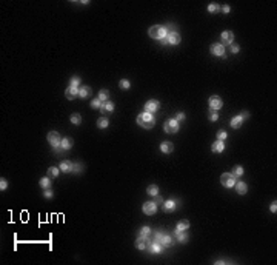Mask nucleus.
<instances>
[{"label": "nucleus", "instance_id": "f257e3e1", "mask_svg": "<svg viewBox=\"0 0 277 265\" xmlns=\"http://www.w3.org/2000/svg\"><path fill=\"white\" fill-rule=\"evenodd\" d=\"M137 123H139L142 128L149 130V128H152V127L156 125V119H154L152 113H146V111H143L142 114H139V117H137Z\"/></svg>", "mask_w": 277, "mask_h": 265}, {"label": "nucleus", "instance_id": "f03ea898", "mask_svg": "<svg viewBox=\"0 0 277 265\" xmlns=\"http://www.w3.org/2000/svg\"><path fill=\"white\" fill-rule=\"evenodd\" d=\"M148 34L152 39H157V40H162L163 37L168 36V28L165 25H154L148 29Z\"/></svg>", "mask_w": 277, "mask_h": 265}, {"label": "nucleus", "instance_id": "7ed1b4c3", "mask_svg": "<svg viewBox=\"0 0 277 265\" xmlns=\"http://www.w3.org/2000/svg\"><path fill=\"white\" fill-rule=\"evenodd\" d=\"M236 176H233V173H223L220 176V184L226 188H233L236 185Z\"/></svg>", "mask_w": 277, "mask_h": 265}, {"label": "nucleus", "instance_id": "20e7f679", "mask_svg": "<svg viewBox=\"0 0 277 265\" xmlns=\"http://www.w3.org/2000/svg\"><path fill=\"white\" fill-rule=\"evenodd\" d=\"M163 128H165V132H168V134H176L179 131V122L176 119H168L163 125Z\"/></svg>", "mask_w": 277, "mask_h": 265}, {"label": "nucleus", "instance_id": "39448f33", "mask_svg": "<svg viewBox=\"0 0 277 265\" xmlns=\"http://www.w3.org/2000/svg\"><path fill=\"white\" fill-rule=\"evenodd\" d=\"M46 139H48V142H49V143L53 145V148H57V147H60L62 137H60V134H59L57 131H51V132H48Z\"/></svg>", "mask_w": 277, "mask_h": 265}, {"label": "nucleus", "instance_id": "423d86ee", "mask_svg": "<svg viewBox=\"0 0 277 265\" xmlns=\"http://www.w3.org/2000/svg\"><path fill=\"white\" fill-rule=\"evenodd\" d=\"M166 39H168V43H169L171 46L179 45V43H180V40H182L180 34H179V33H176V31H168V36H166Z\"/></svg>", "mask_w": 277, "mask_h": 265}, {"label": "nucleus", "instance_id": "0eeeda50", "mask_svg": "<svg viewBox=\"0 0 277 265\" xmlns=\"http://www.w3.org/2000/svg\"><path fill=\"white\" fill-rule=\"evenodd\" d=\"M208 103H209V108H211V110H214V111L220 110L222 105H223V102H222V99L219 97V96H211V97H209V100H208Z\"/></svg>", "mask_w": 277, "mask_h": 265}, {"label": "nucleus", "instance_id": "6e6552de", "mask_svg": "<svg viewBox=\"0 0 277 265\" xmlns=\"http://www.w3.org/2000/svg\"><path fill=\"white\" fill-rule=\"evenodd\" d=\"M159 108H160V103H159V100H154V99H151V100H148L146 103H145V111H146V113H156Z\"/></svg>", "mask_w": 277, "mask_h": 265}, {"label": "nucleus", "instance_id": "1a4fd4ad", "mask_svg": "<svg viewBox=\"0 0 277 265\" xmlns=\"http://www.w3.org/2000/svg\"><path fill=\"white\" fill-rule=\"evenodd\" d=\"M142 210H143V213L148 214V216L156 214V211H157V204H156V202H145L143 207H142Z\"/></svg>", "mask_w": 277, "mask_h": 265}, {"label": "nucleus", "instance_id": "9d476101", "mask_svg": "<svg viewBox=\"0 0 277 265\" xmlns=\"http://www.w3.org/2000/svg\"><path fill=\"white\" fill-rule=\"evenodd\" d=\"M211 54L216 57H223L225 56V45H222V43L213 45V46H211Z\"/></svg>", "mask_w": 277, "mask_h": 265}, {"label": "nucleus", "instance_id": "9b49d317", "mask_svg": "<svg viewBox=\"0 0 277 265\" xmlns=\"http://www.w3.org/2000/svg\"><path fill=\"white\" fill-rule=\"evenodd\" d=\"M149 244H151V242L146 239V236H139L134 245H136V248H137V250H145L146 247H149Z\"/></svg>", "mask_w": 277, "mask_h": 265}, {"label": "nucleus", "instance_id": "f8f14e48", "mask_svg": "<svg viewBox=\"0 0 277 265\" xmlns=\"http://www.w3.org/2000/svg\"><path fill=\"white\" fill-rule=\"evenodd\" d=\"M65 96H66V99L68 100H73V99H75L77 96H79V88L77 86H68L66 88V91H65Z\"/></svg>", "mask_w": 277, "mask_h": 265}, {"label": "nucleus", "instance_id": "ddd939ff", "mask_svg": "<svg viewBox=\"0 0 277 265\" xmlns=\"http://www.w3.org/2000/svg\"><path fill=\"white\" fill-rule=\"evenodd\" d=\"M220 37H222V42H223L225 45H231L233 40H234V34H233V31H223Z\"/></svg>", "mask_w": 277, "mask_h": 265}, {"label": "nucleus", "instance_id": "4468645a", "mask_svg": "<svg viewBox=\"0 0 277 265\" xmlns=\"http://www.w3.org/2000/svg\"><path fill=\"white\" fill-rule=\"evenodd\" d=\"M59 168H60V171H63V173H71L73 168H74V165L69 162V160H62Z\"/></svg>", "mask_w": 277, "mask_h": 265}, {"label": "nucleus", "instance_id": "2eb2a0df", "mask_svg": "<svg viewBox=\"0 0 277 265\" xmlns=\"http://www.w3.org/2000/svg\"><path fill=\"white\" fill-rule=\"evenodd\" d=\"M211 150H213V153H222L223 150H225V142L223 140H216L214 143H213V147H211Z\"/></svg>", "mask_w": 277, "mask_h": 265}, {"label": "nucleus", "instance_id": "dca6fc26", "mask_svg": "<svg viewBox=\"0 0 277 265\" xmlns=\"http://www.w3.org/2000/svg\"><path fill=\"white\" fill-rule=\"evenodd\" d=\"M74 145V140L71 137H65V139H62V142H60V147L63 148V150H71Z\"/></svg>", "mask_w": 277, "mask_h": 265}, {"label": "nucleus", "instance_id": "f3484780", "mask_svg": "<svg viewBox=\"0 0 277 265\" xmlns=\"http://www.w3.org/2000/svg\"><path fill=\"white\" fill-rule=\"evenodd\" d=\"M162 247L163 248H169V247H172V244H174V241H172V237L169 236V234H163V237H162Z\"/></svg>", "mask_w": 277, "mask_h": 265}, {"label": "nucleus", "instance_id": "a211bd4d", "mask_svg": "<svg viewBox=\"0 0 277 265\" xmlns=\"http://www.w3.org/2000/svg\"><path fill=\"white\" fill-rule=\"evenodd\" d=\"M231 128H234V130H237V128H240L242 127V123H243V119L240 117V116H236V117H233L231 119Z\"/></svg>", "mask_w": 277, "mask_h": 265}, {"label": "nucleus", "instance_id": "6ab92c4d", "mask_svg": "<svg viewBox=\"0 0 277 265\" xmlns=\"http://www.w3.org/2000/svg\"><path fill=\"white\" fill-rule=\"evenodd\" d=\"M148 248H149V251L154 253V254H159V253H162V250H163V247L160 245V244H157V242H151Z\"/></svg>", "mask_w": 277, "mask_h": 265}, {"label": "nucleus", "instance_id": "aec40b11", "mask_svg": "<svg viewBox=\"0 0 277 265\" xmlns=\"http://www.w3.org/2000/svg\"><path fill=\"white\" fill-rule=\"evenodd\" d=\"M100 111H102V114H105V113H112L114 111V103L112 102H105L103 105H102V108H100Z\"/></svg>", "mask_w": 277, "mask_h": 265}, {"label": "nucleus", "instance_id": "412c9836", "mask_svg": "<svg viewBox=\"0 0 277 265\" xmlns=\"http://www.w3.org/2000/svg\"><path fill=\"white\" fill-rule=\"evenodd\" d=\"M234 187L237 190V194H246V191H248V185L245 182H236Z\"/></svg>", "mask_w": 277, "mask_h": 265}, {"label": "nucleus", "instance_id": "4be33fe9", "mask_svg": "<svg viewBox=\"0 0 277 265\" xmlns=\"http://www.w3.org/2000/svg\"><path fill=\"white\" fill-rule=\"evenodd\" d=\"M172 150H174V145L171 143V142H162V145H160V151L162 153H172Z\"/></svg>", "mask_w": 277, "mask_h": 265}, {"label": "nucleus", "instance_id": "5701e85b", "mask_svg": "<svg viewBox=\"0 0 277 265\" xmlns=\"http://www.w3.org/2000/svg\"><path fill=\"white\" fill-rule=\"evenodd\" d=\"M163 210H165L166 213H171V211H174V210H176V200H172V199L166 200L165 204H163Z\"/></svg>", "mask_w": 277, "mask_h": 265}, {"label": "nucleus", "instance_id": "b1692460", "mask_svg": "<svg viewBox=\"0 0 277 265\" xmlns=\"http://www.w3.org/2000/svg\"><path fill=\"white\" fill-rule=\"evenodd\" d=\"M88 96H91V88H90V86H82V88H79V97L86 99Z\"/></svg>", "mask_w": 277, "mask_h": 265}, {"label": "nucleus", "instance_id": "393cba45", "mask_svg": "<svg viewBox=\"0 0 277 265\" xmlns=\"http://www.w3.org/2000/svg\"><path fill=\"white\" fill-rule=\"evenodd\" d=\"M176 236H177V241H179L180 244H185V242L188 241V234H186L185 231H179V230H176Z\"/></svg>", "mask_w": 277, "mask_h": 265}, {"label": "nucleus", "instance_id": "a878e982", "mask_svg": "<svg viewBox=\"0 0 277 265\" xmlns=\"http://www.w3.org/2000/svg\"><path fill=\"white\" fill-rule=\"evenodd\" d=\"M99 99H100V102H108V99H110V91L108 90H100L99 91Z\"/></svg>", "mask_w": 277, "mask_h": 265}, {"label": "nucleus", "instance_id": "bb28decb", "mask_svg": "<svg viewBox=\"0 0 277 265\" xmlns=\"http://www.w3.org/2000/svg\"><path fill=\"white\" fill-rule=\"evenodd\" d=\"M108 125H110V119H106V117H100V119L97 120V127H99L100 130L106 128Z\"/></svg>", "mask_w": 277, "mask_h": 265}, {"label": "nucleus", "instance_id": "cd10ccee", "mask_svg": "<svg viewBox=\"0 0 277 265\" xmlns=\"http://www.w3.org/2000/svg\"><path fill=\"white\" fill-rule=\"evenodd\" d=\"M189 222L188 221H179L177 222V227H176V230H179V231H185V230H188L189 228Z\"/></svg>", "mask_w": 277, "mask_h": 265}, {"label": "nucleus", "instance_id": "c85d7f7f", "mask_svg": "<svg viewBox=\"0 0 277 265\" xmlns=\"http://www.w3.org/2000/svg\"><path fill=\"white\" fill-rule=\"evenodd\" d=\"M59 171L60 168H55V167H51V168H48V173H46V176L49 177V179H54L59 176Z\"/></svg>", "mask_w": 277, "mask_h": 265}, {"label": "nucleus", "instance_id": "c756f323", "mask_svg": "<svg viewBox=\"0 0 277 265\" xmlns=\"http://www.w3.org/2000/svg\"><path fill=\"white\" fill-rule=\"evenodd\" d=\"M146 193L149 194V196H159V187L152 184V185H149V187L146 188Z\"/></svg>", "mask_w": 277, "mask_h": 265}, {"label": "nucleus", "instance_id": "7c9ffc66", "mask_svg": "<svg viewBox=\"0 0 277 265\" xmlns=\"http://www.w3.org/2000/svg\"><path fill=\"white\" fill-rule=\"evenodd\" d=\"M71 122H73L74 125H80V122H82V116H80L79 113L71 114Z\"/></svg>", "mask_w": 277, "mask_h": 265}, {"label": "nucleus", "instance_id": "2f4dec72", "mask_svg": "<svg viewBox=\"0 0 277 265\" xmlns=\"http://www.w3.org/2000/svg\"><path fill=\"white\" fill-rule=\"evenodd\" d=\"M40 187H43V188H49L51 187V179L46 176V177H43V179H40Z\"/></svg>", "mask_w": 277, "mask_h": 265}, {"label": "nucleus", "instance_id": "473e14b6", "mask_svg": "<svg viewBox=\"0 0 277 265\" xmlns=\"http://www.w3.org/2000/svg\"><path fill=\"white\" fill-rule=\"evenodd\" d=\"M102 105H103V102H100V99H99V97H97V99H92L91 107L94 108V110H100V108H102Z\"/></svg>", "mask_w": 277, "mask_h": 265}, {"label": "nucleus", "instance_id": "72a5a7b5", "mask_svg": "<svg viewBox=\"0 0 277 265\" xmlns=\"http://www.w3.org/2000/svg\"><path fill=\"white\" fill-rule=\"evenodd\" d=\"M208 11H209L211 14H214V13L220 11V6H219L217 3H209V5H208Z\"/></svg>", "mask_w": 277, "mask_h": 265}, {"label": "nucleus", "instance_id": "f704fd0d", "mask_svg": "<svg viewBox=\"0 0 277 265\" xmlns=\"http://www.w3.org/2000/svg\"><path fill=\"white\" fill-rule=\"evenodd\" d=\"M129 85H131V83H129V80H126V79H122V80L119 82V86H120L122 90H128Z\"/></svg>", "mask_w": 277, "mask_h": 265}, {"label": "nucleus", "instance_id": "c9c22d12", "mask_svg": "<svg viewBox=\"0 0 277 265\" xmlns=\"http://www.w3.org/2000/svg\"><path fill=\"white\" fill-rule=\"evenodd\" d=\"M226 137H228V134H226L225 130H219V131H217V139H219V140H225Z\"/></svg>", "mask_w": 277, "mask_h": 265}, {"label": "nucleus", "instance_id": "e433bc0d", "mask_svg": "<svg viewBox=\"0 0 277 265\" xmlns=\"http://www.w3.org/2000/svg\"><path fill=\"white\" fill-rule=\"evenodd\" d=\"M243 174V168L237 165V167H234V173H233V176H242Z\"/></svg>", "mask_w": 277, "mask_h": 265}, {"label": "nucleus", "instance_id": "4c0bfd02", "mask_svg": "<svg viewBox=\"0 0 277 265\" xmlns=\"http://www.w3.org/2000/svg\"><path fill=\"white\" fill-rule=\"evenodd\" d=\"M209 120H213V122L219 120V114H217V111H211V113H209Z\"/></svg>", "mask_w": 277, "mask_h": 265}, {"label": "nucleus", "instance_id": "58836bf2", "mask_svg": "<svg viewBox=\"0 0 277 265\" xmlns=\"http://www.w3.org/2000/svg\"><path fill=\"white\" fill-rule=\"evenodd\" d=\"M6 187H8V182H6V179H3V177H2V179H0V190H2V191H5V190H6Z\"/></svg>", "mask_w": 277, "mask_h": 265}, {"label": "nucleus", "instance_id": "ea45409f", "mask_svg": "<svg viewBox=\"0 0 277 265\" xmlns=\"http://www.w3.org/2000/svg\"><path fill=\"white\" fill-rule=\"evenodd\" d=\"M79 83H80V79L74 76L73 79H71V86H79Z\"/></svg>", "mask_w": 277, "mask_h": 265}, {"label": "nucleus", "instance_id": "a19ab883", "mask_svg": "<svg viewBox=\"0 0 277 265\" xmlns=\"http://www.w3.org/2000/svg\"><path fill=\"white\" fill-rule=\"evenodd\" d=\"M149 233H151L149 227H143V228H142V231H140V236H148Z\"/></svg>", "mask_w": 277, "mask_h": 265}, {"label": "nucleus", "instance_id": "79ce46f5", "mask_svg": "<svg viewBox=\"0 0 277 265\" xmlns=\"http://www.w3.org/2000/svg\"><path fill=\"white\" fill-rule=\"evenodd\" d=\"M220 11L222 13H225V14H228V13L231 11V8H229V5H223V6L220 8Z\"/></svg>", "mask_w": 277, "mask_h": 265}, {"label": "nucleus", "instance_id": "37998d69", "mask_svg": "<svg viewBox=\"0 0 277 265\" xmlns=\"http://www.w3.org/2000/svg\"><path fill=\"white\" fill-rule=\"evenodd\" d=\"M45 197H46V199H51V197H53V191L49 188H46V191H45Z\"/></svg>", "mask_w": 277, "mask_h": 265}, {"label": "nucleus", "instance_id": "c03bdc74", "mask_svg": "<svg viewBox=\"0 0 277 265\" xmlns=\"http://www.w3.org/2000/svg\"><path fill=\"white\" fill-rule=\"evenodd\" d=\"M239 51H240L239 45H233V46H231V53H234V54H236V53H239Z\"/></svg>", "mask_w": 277, "mask_h": 265}, {"label": "nucleus", "instance_id": "a18cd8bd", "mask_svg": "<svg viewBox=\"0 0 277 265\" xmlns=\"http://www.w3.org/2000/svg\"><path fill=\"white\" fill-rule=\"evenodd\" d=\"M269 210H271L273 213H276V211H277V204H276V202H273V204H271V207H269Z\"/></svg>", "mask_w": 277, "mask_h": 265}, {"label": "nucleus", "instance_id": "49530a36", "mask_svg": "<svg viewBox=\"0 0 277 265\" xmlns=\"http://www.w3.org/2000/svg\"><path fill=\"white\" fill-rule=\"evenodd\" d=\"M240 117H242V119H243V120H246V119H248V117H249V113H246V111H243V113L240 114Z\"/></svg>", "mask_w": 277, "mask_h": 265}, {"label": "nucleus", "instance_id": "de8ad7c7", "mask_svg": "<svg viewBox=\"0 0 277 265\" xmlns=\"http://www.w3.org/2000/svg\"><path fill=\"white\" fill-rule=\"evenodd\" d=\"M177 120H185V113H179V114H177Z\"/></svg>", "mask_w": 277, "mask_h": 265}, {"label": "nucleus", "instance_id": "09e8293b", "mask_svg": "<svg viewBox=\"0 0 277 265\" xmlns=\"http://www.w3.org/2000/svg\"><path fill=\"white\" fill-rule=\"evenodd\" d=\"M160 43H162V45H169V43H168V39H166V37L162 39V40H160Z\"/></svg>", "mask_w": 277, "mask_h": 265}, {"label": "nucleus", "instance_id": "8fccbe9b", "mask_svg": "<svg viewBox=\"0 0 277 265\" xmlns=\"http://www.w3.org/2000/svg\"><path fill=\"white\" fill-rule=\"evenodd\" d=\"M216 264H231V261H217Z\"/></svg>", "mask_w": 277, "mask_h": 265}]
</instances>
